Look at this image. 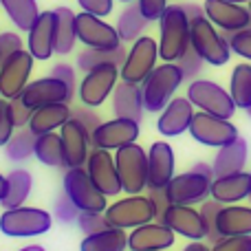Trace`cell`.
Listing matches in <instances>:
<instances>
[{"mask_svg": "<svg viewBox=\"0 0 251 251\" xmlns=\"http://www.w3.org/2000/svg\"><path fill=\"white\" fill-rule=\"evenodd\" d=\"M249 13H251V2H249Z\"/></svg>", "mask_w": 251, "mask_h": 251, "instance_id": "obj_62", "label": "cell"}, {"mask_svg": "<svg viewBox=\"0 0 251 251\" xmlns=\"http://www.w3.org/2000/svg\"><path fill=\"white\" fill-rule=\"evenodd\" d=\"M216 234L227 236H251V205H223L216 216Z\"/></svg>", "mask_w": 251, "mask_h": 251, "instance_id": "obj_27", "label": "cell"}, {"mask_svg": "<svg viewBox=\"0 0 251 251\" xmlns=\"http://www.w3.org/2000/svg\"><path fill=\"white\" fill-rule=\"evenodd\" d=\"M35 159L47 168H66L60 132H47L35 137Z\"/></svg>", "mask_w": 251, "mask_h": 251, "instance_id": "obj_35", "label": "cell"}, {"mask_svg": "<svg viewBox=\"0 0 251 251\" xmlns=\"http://www.w3.org/2000/svg\"><path fill=\"white\" fill-rule=\"evenodd\" d=\"M33 55L26 49L0 62V97L11 101L22 95L33 73Z\"/></svg>", "mask_w": 251, "mask_h": 251, "instance_id": "obj_12", "label": "cell"}, {"mask_svg": "<svg viewBox=\"0 0 251 251\" xmlns=\"http://www.w3.org/2000/svg\"><path fill=\"white\" fill-rule=\"evenodd\" d=\"M55 55H69L77 44V29H75V16L77 13L71 7H55Z\"/></svg>", "mask_w": 251, "mask_h": 251, "instance_id": "obj_30", "label": "cell"}, {"mask_svg": "<svg viewBox=\"0 0 251 251\" xmlns=\"http://www.w3.org/2000/svg\"><path fill=\"white\" fill-rule=\"evenodd\" d=\"M190 49V18L181 4H168L159 18V57L176 62Z\"/></svg>", "mask_w": 251, "mask_h": 251, "instance_id": "obj_1", "label": "cell"}, {"mask_svg": "<svg viewBox=\"0 0 251 251\" xmlns=\"http://www.w3.org/2000/svg\"><path fill=\"white\" fill-rule=\"evenodd\" d=\"M156 60H159V42L150 35H141L126 53L124 64L119 66V77L124 82L141 86L148 75L156 69Z\"/></svg>", "mask_w": 251, "mask_h": 251, "instance_id": "obj_9", "label": "cell"}, {"mask_svg": "<svg viewBox=\"0 0 251 251\" xmlns=\"http://www.w3.org/2000/svg\"><path fill=\"white\" fill-rule=\"evenodd\" d=\"M203 11L205 18L223 33L251 29V13L249 7H245V4H236L229 0H205Z\"/></svg>", "mask_w": 251, "mask_h": 251, "instance_id": "obj_18", "label": "cell"}, {"mask_svg": "<svg viewBox=\"0 0 251 251\" xmlns=\"http://www.w3.org/2000/svg\"><path fill=\"white\" fill-rule=\"evenodd\" d=\"M79 251H128V231L119 227H106L97 234L84 236Z\"/></svg>", "mask_w": 251, "mask_h": 251, "instance_id": "obj_32", "label": "cell"}, {"mask_svg": "<svg viewBox=\"0 0 251 251\" xmlns=\"http://www.w3.org/2000/svg\"><path fill=\"white\" fill-rule=\"evenodd\" d=\"M0 9L7 13L13 26L18 31H25V33L33 26V22L42 13L38 7V0H0Z\"/></svg>", "mask_w": 251, "mask_h": 251, "instance_id": "obj_33", "label": "cell"}, {"mask_svg": "<svg viewBox=\"0 0 251 251\" xmlns=\"http://www.w3.org/2000/svg\"><path fill=\"white\" fill-rule=\"evenodd\" d=\"M115 163L124 194H143L148 190V152L139 143L115 150Z\"/></svg>", "mask_w": 251, "mask_h": 251, "instance_id": "obj_6", "label": "cell"}, {"mask_svg": "<svg viewBox=\"0 0 251 251\" xmlns=\"http://www.w3.org/2000/svg\"><path fill=\"white\" fill-rule=\"evenodd\" d=\"M192 172H199V174H203V176H207V178H212V181H214V168L209 163L199 161V163L192 165Z\"/></svg>", "mask_w": 251, "mask_h": 251, "instance_id": "obj_54", "label": "cell"}, {"mask_svg": "<svg viewBox=\"0 0 251 251\" xmlns=\"http://www.w3.org/2000/svg\"><path fill=\"white\" fill-rule=\"evenodd\" d=\"M31 190H33V174L25 168H16L7 174V192L4 199L0 201L2 209H13L22 207L29 199Z\"/></svg>", "mask_w": 251, "mask_h": 251, "instance_id": "obj_31", "label": "cell"}, {"mask_svg": "<svg viewBox=\"0 0 251 251\" xmlns=\"http://www.w3.org/2000/svg\"><path fill=\"white\" fill-rule=\"evenodd\" d=\"M187 132L192 134L194 141H199L201 146L205 148H223V146H229L231 141L240 137L238 128L231 124V119H221L216 115H209V113H194L190 124V130Z\"/></svg>", "mask_w": 251, "mask_h": 251, "instance_id": "obj_11", "label": "cell"}, {"mask_svg": "<svg viewBox=\"0 0 251 251\" xmlns=\"http://www.w3.org/2000/svg\"><path fill=\"white\" fill-rule=\"evenodd\" d=\"M110 227L119 229H134L146 223L156 221V209L152 205L150 196L146 194H126V199H119L110 203L104 212Z\"/></svg>", "mask_w": 251, "mask_h": 251, "instance_id": "obj_5", "label": "cell"}, {"mask_svg": "<svg viewBox=\"0 0 251 251\" xmlns=\"http://www.w3.org/2000/svg\"><path fill=\"white\" fill-rule=\"evenodd\" d=\"M183 251H212L203 240H190V245H185Z\"/></svg>", "mask_w": 251, "mask_h": 251, "instance_id": "obj_55", "label": "cell"}, {"mask_svg": "<svg viewBox=\"0 0 251 251\" xmlns=\"http://www.w3.org/2000/svg\"><path fill=\"white\" fill-rule=\"evenodd\" d=\"M194 104L187 97H174L168 106L159 113L156 119V130L163 137H181L190 130L192 117H194Z\"/></svg>", "mask_w": 251, "mask_h": 251, "instance_id": "obj_24", "label": "cell"}, {"mask_svg": "<svg viewBox=\"0 0 251 251\" xmlns=\"http://www.w3.org/2000/svg\"><path fill=\"white\" fill-rule=\"evenodd\" d=\"M227 42H229L231 53H236L238 57H245L251 62V29L236 31V33H225Z\"/></svg>", "mask_w": 251, "mask_h": 251, "instance_id": "obj_42", "label": "cell"}, {"mask_svg": "<svg viewBox=\"0 0 251 251\" xmlns=\"http://www.w3.org/2000/svg\"><path fill=\"white\" fill-rule=\"evenodd\" d=\"M62 190L79 212H106L108 207V196H104L95 187L84 165L66 168L64 178H62Z\"/></svg>", "mask_w": 251, "mask_h": 251, "instance_id": "obj_7", "label": "cell"}, {"mask_svg": "<svg viewBox=\"0 0 251 251\" xmlns=\"http://www.w3.org/2000/svg\"><path fill=\"white\" fill-rule=\"evenodd\" d=\"M229 2H236V4H249L251 0H229Z\"/></svg>", "mask_w": 251, "mask_h": 251, "instance_id": "obj_58", "label": "cell"}, {"mask_svg": "<svg viewBox=\"0 0 251 251\" xmlns=\"http://www.w3.org/2000/svg\"><path fill=\"white\" fill-rule=\"evenodd\" d=\"M20 97L31 110L42 108V106H49V104H60V101H66V104L73 101V95L69 93V88L60 79L51 77V75L29 82Z\"/></svg>", "mask_w": 251, "mask_h": 251, "instance_id": "obj_21", "label": "cell"}, {"mask_svg": "<svg viewBox=\"0 0 251 251\" xmlns=\"http://www.w3.org/2000/svg\"><path fill=\"white\" fill-rule=\"evenodd\" d=\"M212 251H251V236H227L209 247Z\"/></svg>", "mask_w": 251, "mask_h": 251, "instance_id": "obj_47", "label": "cell"}, {"mask_svg": "<svg viewBox=\"0 0 251 251\" xmlns=\"http://www.w3.org/2000/svg\"><path fill=\"white\" fill-rule=\"evenodd\" d=\"M183 79L181 69L176 62H163L156 64V69L146 77L141 84V95H143V108L148 113H161L170 101L174 100V93L181 88Z\"/></svg>", "mask_w": 251, "mask_h": 251, "instance_id": "obj_2", "label": "cell"}, {"mask_svg": "<svg viewBox=\"0 0 251 251\" xmlns=\"http://www.w3.org/2000/svg\"><path fill=\"white\" fill-rule=\"evenodd\" d=\"M4 192H7V174L0 172V201L4 199Z\"/></svg>", "mask_w": 251, "mask_h": 251, "instance_id": "obj_56", "label": "cell"}, {"mask_svg": "<svg viewBox=\"0 0 251 251\" xmlns=\"http://www.w3.org/2000/svg\"><path fill=\"white\" fill-rule=\"evenodd\" d=\"M79 209L73 205V201L62 192V196H57L55 203H53V218L60 221L62 225H71V223H77Z\"/></svg>", "mask_w": 251, "mask_h": 251, "instance_id": "obj_41", "label": "cell"}, {"mask_svg": "<svg viewBox=\"0 0 251 251\" xmlns=\"http://www.w3.org/2000/svg\"><path fill=\"white\" fill-rule=\"evenodd\" d=\"M174 150L168 141H154L148 150V190H165L174 178Z\"/></svg>", "mask_w": 251, "mask_h": 251, "instance_id": "obj_20", "label": "cell"}, {"mask_svg": "<svg viewBox=\"0 0 251 251\" xmlns=\"http://www.w3.org/2000/svg\"><path fill=\"white\" fill-rule=\"evenodd\" d=\"M203 64H205L203 57H201L199 53L192 49V44H190V49H187V51L176 60V66L181 69L183 79H187V82H194V79H199L201 71H203Z\"/></svg>", "mask_w": 251, "mask_h": 251, "instance_id": "obj_39", "label": "cell"}, {"mask_svg": "<svg viewBox=\"0 0 251 251\" xmlns=\"http://www.w3.org/2000/svg\"><path fill=\"white\" fill-rule=\"evenodd\" d=\"M150 201H152V205H154V209H156V218L161 216V214L165 212V207H168V199H165V190H150Z\"/></svg>", "mask_w": 251, "mask_h": 251, "instance_id": "obj_52", "label": "cell"}, {"mask_svg": "<svg viewBox=\"0 0 251 251\" xmlns=\"http://www.w3.org/2000/svg\"><path fill=\"white\" fill-rule=\"evenodd\" d=\"M4 154L13 163H22L35 154V134L29 130V126L16 128V132L11 134V139L4 146Z\"/></svg>", "mask_w": 251, "mask_h": 251, "instance_id": "obj_37", "label": "cell"}, {"mask_svg": "<svg viewBox=\"0 0 251 251\" xmlns=\"http://www.w3.org/2000/svg\"><path fill=\"white\" fill-rule=\"evenodd\" d=\"M117 2H124V4H130V2H137V0H117Z\"/></svg>", "mask_w": 251, "mask_h": 251, "instance_id": "obj_59", "label": "cell"}, {"mask_svg": "<svg viewBox=\"0 0 251 251\" xmlns=\"http://www.w3.org/2000/svg\"><path fill=\"white\" fill-rule=\"evenodd\" d=\"M84 168H86L91 181L95 183V187L104 196L113 199V196L122 194V181H119L115 154H110L108 150H101V148H93Z\"/></svg>", "mask_w": 251, "mask_h": 251, "instance_id": "obj_16", "label": "cell"}, {"mask_svg": "<svg viewBox=\"0 0 251 251\" xmlns=\"http://www.w3.org/2000/svg\"><path fill=\"white\" fill-rule=\"evenodd\" d=\"M221 207L223 205L218 203V201H214V199L203 201V203H201V214L205 216V223H207V229H209L207 240L212 245L216 243V240H221V236L216 234V216H218V212H221Z\"/></svg>", "mask_w": 251, "mask_h": 251, "instance_id": "obj_44", "label": "cell"}, {"mask_svg": "<svg viewBox=\"0 0 251 251\" xmlns=\"http://www.w3.org/2000/svg\"><path fill=\"white\" fill-rule=\"evenodd\" d=\"M209 185H212V178L187 170L183 174H174V178L165 185V199L170 205H194L196 207L209 199Z\"/></svg>", "mask_w": 251, "mask_h": 251, "instance_id": "obj_15", "label": "cell"}, {"mask_svg": "<svg viewBox=\"0 0 251 251\" xmlns=\"http://www.w3.org/2000/svg\"><path fill=\"white\" fill-rule=\"evenodd\" d=\"M137 4L148 22H159V18L168 9V0H137Z\"/></svg>", "mask_w": 251, "mask_h": 251, "instance_id": "obj_49", "label": "cell"}, {"mask_svg": "<svg viewBox=\"0 0 251 251\" xmlns=\"http://www.w3.org/2000/svg\"><path fill=\"white\" fill-rule=\"evenodd\" d=\"M148 25H150V22L143 18L139 4L137 2H130V4H126L124 11L119 13L115 29H117L122 42H130V44H132L134 40H139L143 35V31L148 29Z\"/></svg>", "mask_w": 251, "mask_h": 251, "instance_id": "obj_34", "label": "cell"}, {"mask_svg": "<svg viewBox=\"0 0 251 251\" xmlns=\"http://www.w3.org/2000/svg\"><path fill=\"white\" fill-rule=\"evenodd\" d=\"M73 119H77L82 126H86L88 132H93V130L101 124L100 115H97L93 108H86V106H84V108H79V110H73Z\"/></svg>", "mask_w": 251, "mask_h": 251, "instance_id": "obj_51", "label": "cell"}, {"mask_svg": "<svg viewBox=\"0 0 251 251\" xmlns=\"http://www.w3.org/2000/svg\"><path fill=\"white\" fill-rule=\"evenodd\" d=\"M119 84V66L101 64L84 73L82 82L77 84V97L86 108H100L106 100H110L115 86Z\"/></svg>", "mask_w": 251, "mask_h": 251, "instance_id": "obj_10", "label": "cell"}, {"mask_svg": "<svg viewBox=\"0 0 251 251\" xmlns=\"http://www.w3.org/2000/svg\"><path fill=\"white\" fill-rule=\"evenodd\" d=\"M156 221L187 240H207V223L194 205H168Z\"/></svg>", "mask_w": 251, "mask_h": 251, "instance_id": "obj_14", "label": "cell"}, {"mask_svg": "<svg viewBox=\"0 0 251 251\" xmlns=\"http://www.w3.org/2000/svg\"><path fill=\"white\" fill-rule=\"evenodd\" d=\"M75 29H77V42L84 44V49H100V51H113L122 47L117 29L104 18L91 16L86 11H79L75 16Z\"/></svg>", "mask_w": 251, "mask_h": 251, "instance_id": "obj_13", "label": "cell"}, {"mask_svg": "<svg viewBox=\"0 0 251 251\" xmlns=\"http://www.w3.org/2000/svg\"><path fill=\"white\" fill-rule=\"evenodd\" d=\"M247 156H249V146L243 137H238L236 141H231L229 146L218 148L216 156H214V161H212L214 178L225 176V174L243 172L245 165H247Z\"/></svg>", "mask_w": 251, "mask_h": 251, "instance_id": "obj_28", "label": "cell"}, {"mask_svg": "<svg viewBox=\"0 0 251 251\" xmlns=\"http://www.w3.org/2000/svg\"><path fill=\"white\" fill-rule=\"evenodd\" d=\"M18 251H47L42 247V245H35V243H31V245H25L22 249H18Z\"/></svg>", "mask_w": 251, "mask_h": 251, "instance_id": "obj_57", "label": "cell"}, {"mask_svg": "<svg viewBox=\"0 0 251 251\" xmlns=\"http://www.w3.org/2000/svg\"><path fill=\"white\" fill-rule=\"evenodd\" d=\"M126 49L124 44L117 49H113V51H100V49H84L82 53L77 55V69L84 71V73H88V71H93L95 66H101V64H117L122 66L124 60H126Z\"/></svg>", "mask_w": 251, "mask_h": 251, "instance_id": "obj_38", "label": "cell"}, {"mask_svg": "<svg viewBox=\"0 0 251 251\" xmlns=\"http://www.w3.org/2000/svg\"><path fill=\"white\" fill-rule=\"evenodd\" d=\"M227 91H229L236 108L247 110L251 106V64L249 62L234 66V71L229 75V88Z\"/></svg>", "mask_w": 251, "mask_h": 251, "instance_id": "obj_36", "label": "cell"}, {"mask_svg": "<svg viewBox=\"0 0 251 251\" xmlns=\"http://www.w3.org/2000/svg\"><path fill=\"white\" fill-rule=\"evenodd\" d=\"M26 51L33 60L47 62L55 55V16L53 11H42L38 20L26 31Z\"/></svg>", "mask_w": 251, "mask_h": 251, "instance_id": "obj_22", "label": "cell"}, {"mask_svg": "<svg viewBox=\"0 0 251 251\" xmlns=\"http://www.w3.org/2000/svg\"><path fill=\"white\" fill-rule=\"evenodd\" d=\"M79 9L97 18H108L113 13L115 0H77Z\"/></svg>", "mask_w": 251, "mask_h": 251, "instance_id": "obj_48", "label": "cell"}, {"mask_svg": "<svg viewBox=\"0 0 251 251\" xmlns=\"http://www.w3.org/2000/svg\"><path fill=\"white\" fill-rule=\"evenodd\" d=\"M174 240H176V234L170 227L159 221H152L130 229L128 251H165L172 247Z\"/></svg>", "mask_w": 251, "mask_h": 251, "instance_id": "obj_23", "label": "cell"}, {"mask_svg": "<svg viewBox=\"0 0 251 251\" xmlns=\"http://www.w3.org/2000/svg\"><path fill=\"white\" fill-rule=\"evenodd\" d=\"M190 44L205 64L225 66L231 57V49L225 33L218 31L205 16L190 20Z\"/></svg>", "mask_w": 251, "mask_h": 251, "instance_id": "obj_4", "label": "cell"}, {"mask_svg": "<svg viewBox=\"0 0 251 251\" xmlns=\"http://www.w3.org/2000/svg\"><path fill=\"white\" fill-rule=\"evenodd\" d=\"M247 117L251 119V106H249V108H247Z\"/></svg>", "mask_w": 251, "mask_h": 251, "instance_id": "obj_60", "label": "cell"}, {"mask_svg": "<svg viewBox=\"0 0 251 251\" xmlns=\"http://www.w3.org/2000/svg\"><path fill=\"white\" fill-rule=\"evenodd\" d=\"M60 139H62V148H64L66 168L86 165V159L93 150L91 132L86 130V126H82L77 119L71 117L69 122L60 128Z\"/></svg>", "mask_w": 251, "mask_h": 251, "instance_id": "obj_19", "label": "cell"}, {"mask_svg": "<svg viewBox=\"0 0 251 251\" xmlns=\"http://www.w3.org/2000/svg\"><path fill=\"white\" fill-rule=\"evenodd\" d=\"M185 97L194 104V108L209 115H216L221 119H231L236 115V104L231 100L229 91L223 88L221 84L212 82V79L199 77L194 82H190Z\"/></svg>", "mask_w": 251, "mask_h": 251, "instance_id": "obj_8", "label": "cell"}, {"mask_svg": "<svg viewBox=\"0 0 251 251\" xmlns=\"http://www.w3.org/2000/svg\"><path fill=\"white\" fill-rule=\"evenodd\" d=\"M141 124L132 122V119H122L115 117L110 122H101L95 130L91 132L93 148H101V150H119L124 146L137 143L139 134H141Z\"/></svg>", "mask_w": 251, "mask_h": 251, "instance_id": "obj_17", "label": "cell"}, {"mask_svg": "<svg viewBox=\"0 0 251 251\" xmlns=\"http://www.w3.org/2000/svg\"><path fill=\"white\" fill-rule=\"evenodd\" d=\"M11 115H13V124H16V128H25V126H29L33 110L22 101V97H16V100H11Z\"/></svg>", "mask_w": 251, "mask_h": 251, "instance_id": "obj_50", "label": "cell"}, {"mask_svg": "<svg viewBox=\"0 0 251 251\" xmlns=\"http://www.w3.org/2000/svg\"><path fill=\"white\" fill-rule=\"evenodd\" d=\"M51 77H55V79H60L62 84H64L66 88H69V93L71 95H77V77H75V69L71 64H66V62H60V64H55L51 69Z\"/></svg>", "mask_w": 251, "mask_h": 251, "instance_id": "obj_45", "label": "cell"}, {"mask_svg": "<svg viewBox=\"0 0 251 251\" xmlns=\"http://www.w3.org/2000/svg\"><path fill=\"white\" fill-rule=\"evenodd\" d=\"M71 117H73L71 104H66V101L49 104V106H42V108L33 110L31 122H29V130L35 137H38V134H47V132H55V130H60Z\"/></svg>", "mask_w": 251, "mask_h": 251, "instance_id": "obj_29", "label": "cell"}, {"mask_svg": "<svg viewBox=\"0 0 251 251\" xmlns=\"http://www.w3.org/2000/svg\"><path fill=\"white\" fill-rule=\"evenodd\" d=\"M251 194V176L249 172H236L216 176L209 185V199L218 201L221 205H236L240 201H247Z\"/></svg>", "mask_w": 251, "mask_h": 251, "instance_id": "obj_25", "label": "cell"}, {"mask_svg": "<svg viewBox=\"0 0 251 251\" xmlns=\"http://www.w3.org/2000/svg\"><path fill=\"white\" fill-rule=\"evenodd\" d=\"M249 176H251V172H249ZM247 201H249V203H251V194H249V199H247Z\"/></svg>", "mask_w": 251, "mask_h": 251, "instance_id": "obj_61", "label": "cell"}, {"mask_svg": "<svg viewBox=\"0 0 251 251\" xmlns=\"http://www.w3.org/2000/svg\"><path fill=\"white\" fill-rule=\"evenodd\" d=\"M181 7H183V11H185V16L190 18V20H196V18L205 16V11H203V7H201V4H194V2H183Z\"/></svg>", "mask_w": 251, "mask_h": 251, "instance_id": "obj_53", "label": "cell"}, {"mask_svg": "<svg viewBox=\"0 0 251 251\" xmlns=\"http://www.w3.org/2000/svg\"><path fill=\"white\" fill-rule=\"evenodd\" d=\"M110 101H113V113L115 117L122 119H132V122L141 124L143 122V95H141V86L139 84H130V82H119L115 86L113 95H110Z\"/></svg>", "mask_w": 251, "mask_h": 251, "instance_id": "obj_26", "label": "cell"}, {"mask_svg": "<svg viewBox=\"0 0 251 251\" xmlns=\"http://www.w3.org/2000/svg\"><path fill=\"white\" fill-rule=\"evenodd\" d=\"M75 225L79 227V231H82L84 236L97 234V231L110 227L108 221H106V216H104V212H79L77 223H75Z\"/></svg>", "mask_w": 251, "mask_h": 251, "instance_id": "obj_40", "label": "cell"}, {"mask_svg": "<svg viewBox=\"0 0 251 251\" xmlns=\"http://www.w3.org/2000/svg\"><path fill=\"white\" fill-rule=\"evenodd\" d=\"M53 214L42 207H13L0 214V231L9 238H35L51 229Z\"/></svg>", "mask_w": 251, "mask_h": 251, "instance_id": "obj_3", "label": "cell"}, {"mask_svg": "<svg viewBox=\"0 0 251 251\" xmlns=\"http://www.w3.org/2000/svg\"><path fill=\"white\" fill-rule=\"evenodd\" d=\"M22 49H25V40L20 38V33H16V31H2L0 33V62L4 57L13 55V53L22 51Z\"/></svg>", "mask_w": 251, "mask_h": 251, "instance_id": "obj_46", "label": "cell"}, {"mask_svg": "<svg viewBox=\"0 0 251 251\" xmlns=\"http://www.w3.org/2000/svg\"><path fill=\"white\" fill-rule=\"evenodd\" d=\"M13 132H16V124H13L11 115V101L0 97V148L7 146Z\"/></svg>", "mask_w": 251, "mask_h": 251, "instance_id": "obj_43", "label": "cell"}]
</instances>
